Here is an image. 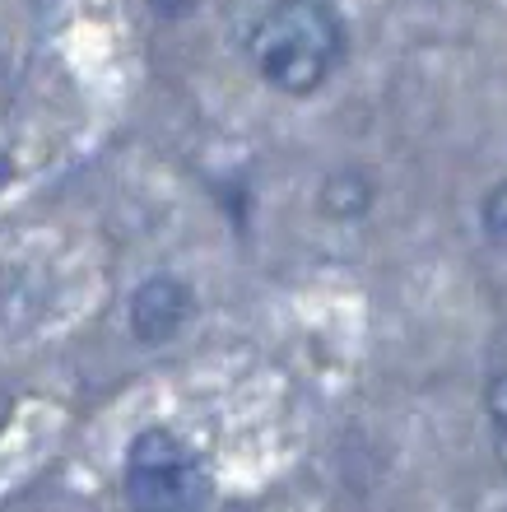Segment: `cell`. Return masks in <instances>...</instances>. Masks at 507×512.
<instances>
[{"instance_id":"obj_1","label":"cell","mask_w":507,"mask_h":512,"mask_svg":"<svg viewBox=\"0 0 507 512\" xmlns=\"http://www.w3.org/2000/svg\"><path fill=\"white\" fill-rule=\"evenodd\" d=\"M349 56L345 14L331 0H275L252 28V61L284 98L317 94Z\"/></svg>"},{"instance_id":"obj_2","label":"cell","mask_w":507,"mask_h":512,"mask_svg":"<svg viewBox=\"0 0 507 512\" xmlns=\"http://www.w3.org/2000/svg\"><path fill=\"white\" fill-rule=\"evenodd\" d=\"M121 489L131 512H205L214 503L205 457L168 424H149L131 438Z\"/></svg>"},{"instance_id":"obj_3","label":"cell","mask_w":507,"mask_h":512,"mask_svg":"<svg viewBox=\"0 0 507 512\" xmlns=\"http://www.w3.org/2000/svg\"><path fill=\"white\" fill-rule=\"evenodd\" d=\"M196 317V289H191L182 275L173 270H159V275H145V280L131 289L126 298V326H131V340L159 350V345H173L182 331Z\"/></svg>"},{"instance_id":"obj_4","label":"cell","mask_w":507,"mask_h":512,"mask_svg":"<svg viewBox=\"0 0 507 512\" xmlns=\"http://www.w3.org/2000/svg\"><path fill=\"white\" fill-rule=\"evenodd\" d=\"M317 205H321V215L335 219V224H354V219L373 215V205H377L373 173H363V168H354V163L326 173L321 177V187H317Z\"/></svg>"},{"instance_id":"obj_5","label":"cell","mask_w":507,"mask_h":512,"mask_svg":"<svg viewBox=\"0 0 507 512\" xmlns=\"http://www.w3.org/2000/svg\"><path fill=\"white\" fill-rule=\"evenodd\" d=\"M480 229H484V238H489V243L507 252V177L484 191V201H480Z\"/></svg>"},{"instance_id":"obj_6","label":"cell","mask_w":507,"mask_h":512,"mask_svg":"<svg viewBox=\"0 0 507 512\" xmlns=\"http://www.w3.org/2000/svg\"><path fill=\"white\" fill-rule=\"evenodd\" d=\"M484 415H489L494 433H507V368L489 373V382H484Z\"/></svg>"},{"instance_id":"obj_7","label":"cell","mask_w":507,"mask_h":512,"mask_svg":"<svg viewBox=\"0 0 507 512\" xmlns=\"http://www.w3.org/2000/svg\"><path fill=\"white\" fill-rule=\"evenodd\" d=\"M145 5L154 19H163V24H182V19H191V14L201 10L205 0H145Z\"/></svg>"},{"instance_id":"obj_8","label":"cell","mask_w":507,"mask_h":512,"mask_svg":"<svg viewBox=\"0 0 507 512\" xmlns=\"http://www.w3.org/2000/svg\"><path fill=\"white\" fill-rule=\"evenodd\" d=\"M494 443H498V461H503V471H507V433H494Z\"/></svg>"},{"instance_id":"obj_9","label":"cell","mask_w":507,"mask_h":512,"mask_svg":"<svg viewBox=\"0 0 507 512\" xmlns=\"http://www.w3.org/2000/svg\"><path fill=\"white\" fill-rule=\"evenodd\" d=\"M10 177H14V163H10V159H0V187H5Z\"/></svg>"}]
</instances>
